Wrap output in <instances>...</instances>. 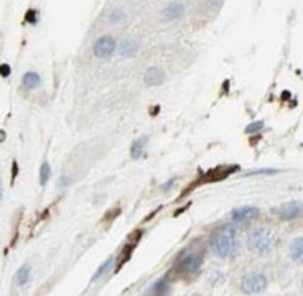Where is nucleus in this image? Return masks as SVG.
<instances>
[{"instance_id":"1","label":"nucleus","mask_w":303,"mask_h":296,"mask_svg":"<svg viewBox=\"0 0 303 296\" xmlns=\"http://www.w3.org/2000/svg\"><path fill=\"white\" fill-rule=\"evenodd\" d=\"M211 248L214 252V255L219 258L234 257L239 250V237L236 234V230H233L231 227H224L221 232H217L211 242Z\"/></svg>"},{"instance_id":"2","label":"nucleus","mask_w":303,"mask_h":296,"mask_svg":"<svg viewBox=\"0 0 303 296\" xmlns=\"http://www.w3.org/2000/svg\"><path fill=\"white\" fill-rule=\"evenodd\" d=\"M247 247L255 255H260V257L269 255L273 250V247H275V236L269 229H264V227L255 229L254 232L249 234Z\"/></svg>"},{"instance_id":"3","label":"nucleus","mask_w":303,"mask_h":296,"mask_svg":"<svg viewBox=\"0 0 303 296\" xmlns=\"http://www.w3.org/2000/svg\"><path fill=\"white\" fill-rule=\"evenodd\" d=\"M265 288H267V276L264 273H257V271L247 273L241 281V290L245 295H259L265 291Z\"/></svg>"},{"instance_id":"4","label":"nucleus","mask_w":303,"mask_h":296,"mask_svg":"<svg viewBox=\"0 0 303 296\" xmlns=\"http://www.w3.org/2000/svg\"><path fill=\"white\" fill-rule=\"evenodd\" d=\"M116 51V40L112 36H101L96 43H94V54L101 59H106L109 56H112V53Z\"/></svg>"},{"instance_id":"5","label":"nucleus","mask_w":303,"mask_h":296,"mask_svg":"<svg viewBox=\"0 0 303 296\" xmlns=\"http://www.w3.org/2000/svg\"><path fill=\"white\" fill-rule=\"evenodd\" d=\"M203 263V257L200 253H189L184 258H182L180 262V270L184 271V273H195V271L200 270Z\"/></svg>"},{"instance_id":"6","label":"nucleus","mask_w":303,"mask_h":296,"mask_svg":"<svg viewBox=\"0 0 303 296\" xmlns=\"http://www.w3.org/2000/svg\"><path fill=\"white\" fill-rule=\"evenodd\" d=\"M259 215V209L254 208V206H244V208L236 209L233 214H231V219L234 222H247L250 219H255Z\"/></svg>"},{"instance_id":"7","label":"nucleus","mask_w":303,"mask_h":296,"mask_svg":"<svg viewBox=\"0 0 303 296\" xmlns=\"http://www.w3.org/2000/svg\"><path fill=\"white\" fill-rule=\"evenodd\" d=\"M144 79H145L147 86H160V84L165 81V73H163V69L158 68V66H152V68L147 69Z\"/></svg>"},{"instance_id":"8","label":"nucleus","mask_w":303,"mask_h":296,"mask_svg":"<svg viewBox=\"0 0 303 296\" xmlns=\"http://www.w3.org/2000/svg\"><path fill=\"white\" fill-rule=\"evenodd\" d=\"M300 213H302V204L297 203V201H292V203L283 204L282 208L278 209V214H280V217L285 219V220L295 219L297 215H300Z\"/></svg>"},{"instance_id":"9","label":"nucleus","mask_w":303,"mask_h":296,"mask_svg":"<svg viewBox=\"0 0 303 296\" xmlns=\"http://www.w3.org/2000/svg\"><path fill=\"white\" fill-rule=\"evenodd\" d=\"M183 12H184V5H183V3L182 2H173V3H170L167 8H165L163 18L167 22H173V20H177V18L182 17Z\"/></svg>"},{"instance_id":"10","label":"nucleus","mask_w":303,"mask_h":296,"mask_svg":"<svg viewBox=\"0 0 303 296\" xmlns=\"http://www.w3.org/2000/svg\"><path fill=\"white\" fill-rule=\"evenodd\" d=\"M147 142H149V135H144V137H140L139 140H135L134 143H132V148H130V155L134 160H139L142 155L145 152V147H147Z\"/></svg>"},{"instance_id":"11","label":"nucleus","mask_w":303,"mask_h":296,"mask_svg":"<svg viewBox=\"0 0 303 296\" xmlns=\"http://www.w3.org/2000/svg\"><path fill=\"white\" fill-rule=\"evenodd\" d=\"M22 84L25 89H36L41 86V78L38 73H27L22 79Z\"/></svg>"},{"instance_id":"12","label":"nucleus","mask_w":303,"mask_h":296,"mask_svg":"<svg viewBox=\"0 0 303 296\" xmlns=\"http://www.w3.org/2000/svg\"><path fill=\"white\" fill-rule=\"evenodd\" d=\"M30 275H31V270H30V265L25 263V265H22L20 269L17 270V275H15V283L18 286H23L28 283V280H30Z\"/></svg>"},{"instance_id":"13","label":"nucleus","mask_w":303,"mask_h":296,"mask_svg":"<svg viewBox=\"0 0 303 296\" xmlns=\"http://www.w3.org/2000/svg\"><path fill=\"white\" fill-rule=\"evenodd\" d=\"M290 253H292V258L295 262H302V258H303V237L293 239V242L290 245Z\"/></svg>"},{"instance_id":"14","label":"nucleus","mask_w":303,"mask_h":296,"mask_svg":"<svg viewBox=\"0 0 303 296\" xmlns=\"http://www.w3.org/2000/svg\"><path fill=\"white\" fill-rule=\"evenodd\" d=\"M168 295V283L165 278H160L155 281V285L152 286L149 296H167Z\"/></svg>"},{"instance_id":"15","label":"nucleus","mask_w":303,"mask_h":296,"mask_svg":"<svg viewBox=\"0 0 303 296\" xmlns=\"http://www.w3.org/2000/svg\"><path fill=\"white\" fill-rule=\"evenodd\" d=\"M139 50V45L134 38H127L125 41H122L121 45V54L122 56H134Z\"/></svg>"},{"instance_id":"16","label":"nucleus","mask_w":303,"mask_h":296,"mask_svg":"<svg viewBox=\"0 0 303 296\" xmlns=\"http://www.w3.org/2000/svg\"><path fill=\"white\" fill-rule=\"evenodd\" d=\"M114 262H116V257H109L107 260L104 262L102 265L99 267V269L96 270V273L92 275V278H91V280H92V281H96V280H99V278H101V276H102L104 273H106V271H107V270L111 269V267L114 265Z\"/></svg>"},{"instance_id":"17","label":"nucleus","mask_w":303,"mask_h":296,"mask_svg":"<svg viewBox=\"0 0 303 296\" xmlns=\"http://www.w3.org/2000/svg\"><path fill=\"white\" fill-rule=\"evenodd\" d=\"M50 175H51L50 164L45 161L43 164H41V168H40V185H41V186H45L46 183H48Z\"/></svg>"},{"instance_id":"18","label":"nucleus","mask_w":303,"mask_h":296,"mask_svg":"<svg viewBox=\"0 0 303 296\" xmlns=\"http://www.w3.org/2000/svg\"><path fill=\"white\" fill-rule=\"evenodd\" d=\"M264 129V122L259 120V122H252V124H249L245 127V134H257L259 130Z\"/></svg>"},{"instance_id":"19","label":"nucleus","mask_w":303,"mask_h":296,"mask_svg":"<svg viewBox=\"0 0 303 296\" xmlns=\"http://www.w3.org/2000/svg\"><path fill=\"white\" fill-rule=\"evenodd\" d=\"M122 18H124V12H122V10H116V12H112L111 15H109V22L117 23V22H121Z\"/></svg>"},{"instance_id":"20","label":"nucleus","mask_w":303,"mask_h":296,"mask_svg":"<svg viewBox=\"0 0 303 296\" xmlns=\"http://www.w3.org/2000/svg\"><path fill=\"white\" fill-rule=\"evenodd\" d=\"M275 173H278V170H257V171L247 173V176H252V175H275Z\"/></svg>"},{"instance_id":"21","label":"nucleus","mask_w":303,"mask_h":296,"mask_svg":"<svg viewBox=\"0 0 303 296\" xmlns=\"http://www.w3.org/2000/svg\"><path fill=\"white\" fill-rule=\"evenodd\" d=\"M10 73H12L10 66H8V64H0V74H2L3 78L10 76Z\"/></svg>"},{"instance_id":"22","label":"nucleus","mask_w":303,"mask_h":296,"mask_svg":"<svg viewBox=\"0 0 303 296\" xmlns=\"http://www.w3.org/2000/svg\"><path fill=\"white\" fill-rule=\"evenodd\" d=\"M27 22H36V10H28V15H27Z\"/></svg>"},{"instance_id":"23","label":"nucleus","mask_w":303,"mask_h":296,"mask_svg":"<svg viewBox=\"0 0 303 296\" xmlns=\"http://www.w3.org/2000/svg\"><path fill=\"white\" fill-rule=\"evenodd\" d=\"M173 183H175V178H172V180L167 183V186H163V191H170V188L173 186Z\"/></svg>"},{"instance_id":"24","label":"nucleus","mask_w":303,"mask_h":296,"mask_svg":"<svg viewBox=\"0 0 303 296\" xmlns=\"http://www.w3.org/2000/svg\"><path fill=\"white\" fill-rule=\"evenodd\" d=\"M15 176H17V163L13 161V176H12V181L15 180Z\"/></svg>"},{"instance_id":"25","label":"nucleus","mask_w":303,"mask_h":296,"mask_svg":"<svg viewBox=\"0 0 303 296\" xmlns=\"http://www.w3.org/2000/svg\"><path fill=\"white\" fill-rule=\"evenodd\" d=\"M0 199H2V181H0Z\"/></svg>"},{"instance_id":"26","label":"nucleus","mask_w":303,"mask_h":296,"mask_svg":"<svg viewBox=\"0 0 303 296\" xmlns=\"http://www.w3.org/2000/svg\"><path fill=\"white\" fill-rule=\"evenodd\" d=\"M3 140V132H0V142Z\"/></svg>"},{"instance_id":"27","label":"nucleus","mask_w":303,"mask_h":296,"mask_svg":"<svg viewBox=\"0 0 303 296\" xmlns=\"http://www.w3.org/2000/svg\"><path fill=\"white\" fill-rule=\"evenodd\" d=\"M193 296H201L200 293H195V295H193Z\"/></svg>"}]
</instances>
